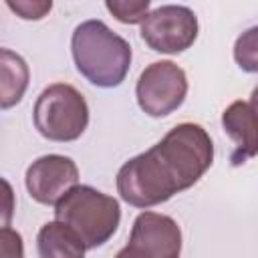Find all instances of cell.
Here are the masks:
<instances>
[{"label":"cell","instance_id":"6da1fadb","mask_svg":"<svg viewBox=\"0 0 258 258\" xmlns=\"http://www.w3.org/2000/svg\"><path fill=\"white\" fill-rule=\"evenodd\" d=\"M214 143L198 123H179L151 149L131 157L117 171V191L135 208H151L191 187L210 169Z\"/></svg>","mask_w":258,"mask_h":258},{"label":"cell","instance_id":"7a4b0ae2","mask_svg":"<svg viewBox=\"0 0 258 258\" xmlns=\"http://www.w3.org/2000/svg\"><path fill=\"white\" fill-rule=\"evenodd\" d=\"M71 52L77 71L95 87H119L131 67V44L113 32L103 20L81 22L71 36Z\"/></svg>","mask_w":258,"mask_h":258},{"label":"cell","instance_id":"3957f363","mask_svg":"<svg viewBox=\"0 0 258 258\" xmlns=\"http://www.w3.org/2000/svg\"><path fill=\"white\" fill-rule=\"evenodd\" d=\"M54 220L69 226L87 250L111 240L121 222V208L113 196L91 185H73L56 204Z\"/></svg>","mask_w":258,"mask_h":258},{"label":"cell","instance_id":"277c9868","mask_svg":"<svg viewBox=\"0 0 258 258\" xmlns=\"http://www.w3.org/2000/svg\"><path fill=\"white\" fill-rule=\"evenodd\" d=\"M36 131L48 141H75L89 125V105L81 91L69 83L48 85L32 109Z\"/></svg>","mask_w":258,"mask_h":258},{"label":"cell","instance_id":"5b68a950","mask_svg":"<svg viewBox=\"0 0 258 258\" xmlns=\"http://www.w3.org/2000/svg\"><path fill=\"white\" fill-rule=\"evenodd\" d=\"M187 95V77L173 60H155L147 64L135 85V97L149 117H167L181 107Z\"/></svg>","mask_w":258,"mask_h":258},{"label":"cell","instance_id":"8992f818","mask_svg":"<svg viewBox=\"0 0 258 258\" xmlns=\"http://www.w3.org/2000/svg\"><path fill=\"white\" fill-rule=\"evenodd\" d=\"M198 30V16L191 8L181 4H163L143 18L139 34L151 50L177 54L196 42Z\"/></svg>","mask_w":258,"mask_h":258},{"label":"cell","instance_id":"52a82bcc","mask_svg":"<svg viewBox=\"0 0 258 258\" xmlns=\"http://www.w3.org/2000/svg\"><path fill=\"white\" fill-rule=\"evenodd\" d=\"M125 248L137 258H179L181 230L165 214L141 212L133 222Z\"/></svg>","mask_w":258,"mask_h":258},{"label":"cell","instance_id":"ba28073f","mask_svg":"<svg viewBox=\"0 0 258 258\" xmlns=\"http://www.w3.org/2000/svg\"><path fill=\"white\" fill-rule=\"evenodd\" d=\"M79 181L77 163L58 153L42 155L26 169L24 183L30 198L42 206H54Z\"/></svg>","mask_w":258,"mask_h":258},{"label":"cell","instance_id":"9c48e42d","mask_svg":"<svg viewBox=\"0 0 258 258\" xmlns=\"http://www.w3.org/2000/svg\"><path fill=\"white\" fill-rule=\"evenodd\" d=\"M222 127L228 137L236 143L232 151V165L238 167L252 159L258 151L256 147V107L254 95L250 101H234L222 113Z\"/></svg>","mask_w":258,"mask_h":258},{"label":"cell","instance_id":"30bf717a","mask_svg":"<svg viewBox=\"0 0 258 258\" xmlns=\"http://www.w3.org/2000/svg\"><path fill=\"white\" fill-rule=\"evenodd\" d=\"M30 83V69L26 60L10 50L0 48V111L16 107Z\"/></svg>","mask_w":258,"mask_h":258},{"label":"cell","instance_id":"8fae6325","mask_svg":"<svg viewBox=\"0 0 258 258\" xmlns=\"http://www.w3.org/2000/svg\"><path fill=\"white\" fill-rule=\"evenodd\" d=\"M36 250L40 258H85L87 248L69 226L52 220L38 230Z\"/></svg>","mask_w":258,"mask_h":258},{"label":"cell","instance_id":"7c38bea8","mask_svg":"<svg viewBox=\"0 0 258 258\" xmlns=\"http://www.w3.org/2000/svg\"><path fill=\"white\" fill-rule=\"evenodd\" d=\"M258 28L252 26L248 28L242 36H238L234 44V58L238 67L246 73H256L258 71Z\"/></svg>","mask_w":258,"mask_h":258},{"label":"cell","instance_id":"4fadbf2b","mask_svg":"<svg viewBox=\"0 0 258 258\" xmlns=\"http://www.w3.org/2000/svg\"><path fill=\"white\" fill-rule=\"evenodd\" d=\"M149 0H107L105 8L123 24H137L149 14Z\"/></svg>","mask_w":258,"mask_h":258},{"label":"cell","instance_id":"5bb4252c","mask_svg":"<svg viewBox=\"0 0 258 258\" xmlns=\"http://www.w3.org/2000/svg\"><path fill=\"white\" fill-rule=\"evenodd\" d=\"M6 6L14 14H18L20 18H24V20H40V18H44L50 12L52 2L50 0H32V2L30 0H16V2L8 0Z\"/></svg>","mask_w":258,"mask_h":258},{"label":"cell","instance_id":"9a60e30c","mask_svg":"<svg viewBox=\"0 0 258 258\" xmlns=\"http://www.w3.org/2000/svg\"><path fill=\"white\" fill-rule=\"evenodd\" d=\"M16 210V196L8 179L0 177V228H10Z\"/></svg>","mask_w":258,"mask_h":258},{"label":"cell","instance_id":"2e32d148","mask_svg":"<svg viewBox=\"0 0 258 258\" xmlns=\"http://www.w3.org/2000/svg\"><path fill=\"white\" fill-rule=\"evenodd\" d=\"M0 258H24L22 236L12 228H0Z\"/></svg>","mask_w":258,"mask_h":258},{"label":"cell","instance_id":"e0dca14e","mask_svg":"<svg viewBox=\"0 0 258 258\" xmlns=\"http://www.w3.org/2000/svg\"><path fill=\"white\" fill-rule=\"evenodd\" d=\"M115 258H137V256H133V254H131L127 248H121V250L115 254Z\"/></svg>","mask_w":258,"mask_h":258}]
</instances>
